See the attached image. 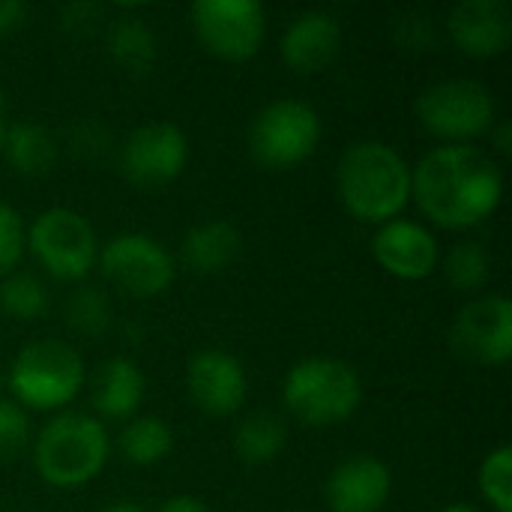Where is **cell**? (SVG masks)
Here are the masks:
<instances>
[{
	"label": "cell",
	"mask_w": 512,
	"mask_h": 512,
	"mask_svg": "<svg viewBox=\"0 0 512 512\" xmlns=\"http://www.w3.org/2000/svg\"><path fill=\"white\" fill-rule=\"evenodd\" d=\"M411 198L435 225L462 231L486 222L504 198L498 162L474 144H444L411 168Z\"/></svg>",
	"instance_id": "cell-1"
},
{
	"label": "cell",
	"mask_w": 512,
	"mask_h": 512,
	"mask_svg": "<svg viewBox=\"0 0 512 512\" xmlns=\"http://www.w3.org/2000/svg\"><path fill=\"white\" fill-rule=\"evenodd\" d=\"M336 192L357 222L384 225L411 201V165L384 141H357L339 159Z\"/></svg>",
	"instance_id": "cell-2"
},
{
	"label": "cell",
	"mask_w": 512,
	"mask_h": 512,
	"mask_svg": "<svg viewBox=\"0 0 512 512\" xmlns=\"http://www.w3.org/2000/svg\"><path fill=\"white\" fill-rule=\"evenodd\" d=\"M282 402L306 426H336L357 414L363 402L360 375L336 357H306L288 369Z\"/></svg>",
	"instance_id": "cell-3"
},
{
	"label": "cell",
	"mask_w": 512,
	"mask_h": 512,
	"mask_svg": "<svg viewBox=\"0 0 512 512\" xmlns=\"http://www.w3.org/2000/svg\"><path fill=\"white\" fill-rule=\"evenodd\" d=\"M39 477L54 489L87 486L108 462V435L96 417L60 414L51 420L33 447Z\"/></svg>",
	"instance_id": "cell-4"
},
{
	"label": "cell",
	"mask_w": 512,
	"mask_h": 512,
	"mask_svg": "<svg viewBox=\"0 0 512 512\" xmlns=\"http://www.w3.org/2000/svg\"><path fill=\"white\" fill-rule=\"evenodd\" d=\"M15 405L24 411H54L69 405L84 387V363L78 351L57 339H39L18 351L9 369Z\"/></svg>",
	"instance_id": "cell-5"
},
{
	"label": "cell",
	"mask_w": 512,
	"mask_h": 512,
	"mask_svg": "<svg viewBox=\"0 0 512 512\" xmlns=\"http://www.w3.org/2000/svg\"><path fill=\"white\" fill-rule=\"evenodd\" d=\"M321 141V117L300 99H276L264 105L249 126V153L270 171L306 162Z\"/></svg>",
	"instance_id": "cell-6"
},
{
	"label": "cell",
	"mask_w": 512,
	"mask_h": 512,
	"mask_svg": "<svg viewBox=\"0 0 512 512\" xmlns=\"http://www.w3.org/2000/svg\"><path fill=\"white\" fill-rule=\"evenodd\" d=\"M33 258L60 282H81L99 261L93 225L72 207H48L27 228Z\"/></svg>",
	"instance_id": "cell-7"
},
{
	"label": "cell",
	"mask_w": 512,
	"mask_h": 512,
	"mask_svg": "<svg viewBox=\"0 0 512 512\" xmlns=\"http://www.w3.org/2000/svg\"><path fill=\"white\" fill-rule=\"evenodd\" d=\"M417 117L435 138L465 144L495 126V99L486 84L453 78L417 96Z\"/></svg>",
	"instance_id": "cell-8"
},
{
	"label": "cell",
	"mask_w": 512,
	"mask_h": 512,
	"mask_svg": "<svg viewBox=\"0 0 512 512\" xmlns=\"http://www.w3.org/2000/svg\"><path fill=\"white\" fill-rule=\"evenodd\" d=\"M189 21L204 51L228 63L255 57L267 36V12L258 0H198Z\"/></svg>",
	"instance_id": "cell-9"
},
{
	"label": "cell",
	"mask_w": 512,
	"mask_h": 512,
	"mask_svg": "<svg viewBox=\"0 0 512 512\" xmlns=\"http://www.w3.org/2000/svg\"><path fill=\"white\" fill-rule=\"evenodd\" d=\"M96 264L114 288L138 300L165 294L174 279V258L147 234L111 237Z\"/></svg>",
	"instance_id": "cell-10"
},
{
	"label": "cell",
	"mask_w": 512,
	"mask_h": 512,
	"mask_svg": "<svg viewBox=\"0 0 512 512\" xmlns=\"http://www.w3.org/2000/svg\"><path fill=\"white\" fill-rule=\"evenodd\" d=\"M189 162V138L174 123H144L120 144V171L141 189L174 183Z\"/></svg>",
	"instance_id": "cell-11"
},
{
	"label": "cell",
	"mask_w": 512,
	"mask_h": 512,
	"mask_svg": "<svg viewBox=\"0 0 512 512\" xmlns=\"http://www.w3.org/2000/svg\"><path fill=\"white\" fill-rule=\"evenodd\" d=\"M453 351L474 366H507L512 357V303L501 294L477 297L450 327Z\"/></svg>",
	"instance_id": "cell-12"
},
{
	"label": "cell",
	"mask_w": 512,
	"mask_h": 512,
	"mask_svg": "<svg viewBox=\"0 0 512 512\" xmlns=\"http://www.w3.org/2000/svg\"><path fill=\"white\" fill-rule=\"evenodd\" d=\"M186 390L198 411L207 417H234L249 396L243 363L219 348L198 351L186 369Z\"/></svg>",
	"instance_id": "cell-13"
},
{
	"label": "cell",
	"mask_w": 512,
	"mask_h": 512,
	"mask_svg": "<svg viewBox=\"0 0 512 512\" xmlns=\"http://www.w3.org/2000/svg\"><path fill=\"white\" fill-rule=\"evenodd\" d=\"M372 255L381 264V270L405 282L432 276L441 258L435 234L411 219L384 222L372 240Z\"/></svg>",
	"instance_id": "cell-14"
},
{
	"label": "cell",
	"mask_w": 512,
	"mask_h": 512,
	"mask_svg": "<svg viewBox=\"0 0 512 512\" xmlns=\"http://www.w3.org/2000/svg\"><path fill=\"white\" fill-rule=\"evenodd\" d=\"M447 33L468 57H498L512 42V9L504 0H465L453 6Z\"/></svg>",
	"instance_id": "cell-15"
},
{
	"label": "cell",
	"mask_w": 512,
	"mask_h": 512,
	"mask_svg": "<svg viewBox=\"0 0 512 512\" xmlns=\"http://www.w3.org/2000/svg\"><path fill=\"white\" fill-rule=\"evenodd\" d=\"M393 495V474L375 456H354L333 468L327 504L333 512H381Z\"/></svg>",
	"instance_id": "cell-16"
},
{
	"label": "cell",
	"mask_w": 512,
	"mask_h": 512,
	"mask_svg": "<svg viewBox=\"0 0 512 512\" xmlns=\"http://www.w3.org/2000/svg\"><path fill=\"white\" fill-rule=\"evenodd\" d=\"M342 39L345 33L336 15L309 9L285 27L279 51L288 69L300 75H312L336 60V54L342 51Z\"/></svg>",
	"instance_id": "cell-17"
},
{
	"label": "cell",
	"mask_w": 512,
	"mask_h": 512,
	"mask_svg": "<svg viewBox=\"0 0 512 512\" xmlns=\"http://www.w3.org/2000/svg\"><path fill=\"white\" fill-rule=\"evenodd\" d=\"M147 393L141 369L126 357H111L93 375V408L105 420H129L138 414Z\"/></svg>",
	"instance_id": "cell-18"
},
{
	"label": "cell",
	"mask_w": 512,
	"mask_h": 512,
	"mask_svg": "<svg viewBox=\"0 0 512 512\" xmlns=\"http://www.w3.org/2000/svg\"><path fill=\"white\" fill-rule=\"evenodd\" d=\"M240 255V231L231 222L210 219L186 231L180 258L198 276H213L228 270Z\"/></svg>",
	"instance_id": "cell-19"
},
{
	"label": "cell",
	"mask_w": 512,
	"mask_h": 512,
	"mask_svg": "<svg viewBox=\"0 0 512 512\" xmlns=\"http://www.w3.org/2000/svg\"><path fill=\"white\" fill-rule=\"evenodd\" d=\"M0 150H3L6 165L21 177H42L57 162L54 135L33 120L6 123V132L0 138Z\"/></svg>",
	"instance_id": "cell-20"
},
{
	"label": "cell",
	"mask_w": 512,
	"mask_h": 512,
	"mask_svg": "<svg viewBox=\"0 0 512 512\" xmlns=\"http://www.w3.org/2000/svg\"><path fill=\"white\" fill-rule=\"evenodd\" d=\"M105 48H108L111 60L123 72H132V75L150 72V66L156 63V54H159L156 33L138 15H120V18H114L108 24V30H105Z\"/></svg>",
	"instance_id": "cell-21"
},
{
	"label": "cell",
	"mask_w": 512,
	"mask_h": 512,
	"mask_svg": "<svg viewBox=\"0 0 512 512\" xmlns=\"http://www.w3.org/2000/svg\"><path fill=\"white\" fill-rule=\"evenodd\" d=\"M288 444V426L279 414L255 411L234 432V453L246 465H270Z\"/></svg>",
	"instance_id": "cell-22"
},
{
	"label": "cell",
	"mask_w": 512,
	"mask_h": 512,
	"mask_svg": "<svg viewBox=\"0 0 512 512\" xmlns=\"http://www.w3.org/2000/svg\"><path fill=\"white\" fill-rule=\"evenodd\" d=\"M117 447L126 462L138 468H150V465H159L174 450V432L159 417H135L120 432Z\"/></svg>",
	"instance_id": "cell-23"
},
{
	"label": "cell",
	"mask_w": 512,
	"mask_h": 512,
	"mask_svg": "<svg viewBox=\"0 0 512 512\" xmlns=\"http://www.w3.org/2000/svg\"><path fill=\"white\" fill-rule=\"evenodd\" d=\"M51 294L33 273H9L0 282V309L15 321H36L48 312Z\"/></svg>",
	"instance_id": "cell-24"
},
{
	"label": "cell",
	"mask_w": 512,
	"mask_h": 512,
	"mask_svg": "<svg viewBox=\"0 0 512 512\" xmlns=\"http://www.w3.org/2000/svg\"><path fill=\"white\" fill-rule=\"evenodd\" d=\"M111 300L105 291L93 288V285H81L69 294L66 300V324L87 339H99L108 327H111Z\"/></svg>",
	"instance_id": "cell-25"
},
{
	"label": "cell",
	"mask_w": 512,
	"mask_h": 512,
	"mask_svg": "<svg viewBox=\"0 0 512 512\" xmlns=\"http://www.w3.org/2000/svg\"><path fill=\"white\" fill-rule=\"evenodd\" d=\"M444 273L450 279V285L462 294H474L489 282L492 273V255L486 246L468 240L450 249L447 261H444Z\"/></svg>",
	"instance_id": "cell-26"
},
{
	"label": "cell",
	"mask_w": 512,
	"mask_h": 512,
	"mask_svg": "<svg viewBox=\"0 0 512 512\" xmlns=\"http://www.w3.org/2000/svg\"><path fill=\"white\" fill-rule=\"evenodd\" d=\"M477 486L483 501L495 512H512V447L501 444L495 447L480 471H477Z\"/></svg>",
	"instance_id": "cell-27"
},
{
	"label": "cell",
	"mask_w": 512,
	"mask_h": 512,
	"mask_svg": "<svg viewBox=\"0 0 512 512\" xmlns=\"http://www.w3.org/2000/svg\"><path fill=\"white\" fill-rule=\"evenodd\" d=\"M30 444V417L21 405L0 399V462H15Z\"/></svg>",
	"instance_id": "cell-28"
},
{
	"label": "cell",
	"mask_w": 512,
	"mask_h": 512,
	"mask_svg": "<svg viewBox=\"0 0 512 512\" xmlns=\"http://www.w3.org/2000/svg\"><path fill=\"white\" fill-rule=\"evenodd\" d=\"M27 249V231L15 207L0 201V276L15 273Z\"/></svg>",
	"instance_id": "cell-29"
},
{
	"label": "cell",
	"mask_w": 512,
	"mask_h": 512,
	"mask_svg": "<svg viewBox=\"0 0 512 512\" xmlns=\"http://www.w3.org/2000/svg\"><path fill=\"white\" fill-rule=\"evenodd\" d=\"M393 39L405 48V51H432L435 45V24L423 15V12H408L402 18H396L393 24Z\"/></svg>",
	"instance_id": "cell-30"
},
{
	"label": "cell",
	"mask_w": 512,
	"mask_h": 512,
	"mask_svg": "<svg viewBox=\"0 0 512 512\" xmlns=\"http://www.w3.org/2000/svg\"><path fill=\"white\" fill-rule=\"evenodd\" d=\"M69 144L78 156L84 159H96L108 150V132L96 123V120H78L72 135H69Z\"/></svg>",
	"instance_id": "cell-31"
},
{
	"label": "cell",
	"mask_w": 512,
	"mask_h": 512,
	"mask_svg": "<svg viewBox=\"0 0 512 512\" xmlns=\"http://www.w3.org/2000/svg\"><path fill=\"white\" fill-rule=\"evenodd\" d=\"M60 18H63V27L66 30H75V33H90L96 18H99V6L93 3H75V6H63L60 9Z\"/></svg>",
	"instance_id": "cell-32"
},
{
	"label": "cell",
	"mask_w": 512,
	"mask_h": 512,
	"mask_svg": "<svg viewBox=\"0 0 512 512\" xmlns=\"http://www.w3.org/2000/svg\"><path fill=\"white\" fill-rule=\"evenodd\" d=\"M24 18H27V6L21 0H0V36L21 27Z\"/></svg>",
	"instance_id": "cell-33"
},
{
	"label": "cell",
	"mask_w": 512,
	"mask_h": 512,
	"mask_svg": "<svg viewBox=\"0 0 512 512\" xmlns=\"http://www.w3.org/2000/svg\"><path fill=\"white\" fill-rule=\"evenodd\" d=\"M156 512H210V510H207V504H204L201 498H195V495H171L168 501H162V504H159V510Z\"/></svg>",
	"instance_id": "cell-34"
},
{
	"label": "cell",
	"mask_w": 512,
	"mask_h": 512,
	"mask_svg": "<svg viewBox=\"0 0 512 512\" xmlns=\"http://www.w3.org/2000/svg\"><path fill=\"white\" fill-rule=\"evenodd\" d=\"M489 135H492V141H495V147H498L501 153H510V150H512L510 120H501L498 126H492V129H489Z\"/></svg>",
	"instance_id": "cell-35"
},
{
	"label": "cell",
	"mask_w": 512,
	"mask_h": 512,
	"mask_svg": "<svg viewBox=\"0 0 512 512\" xmlns=\"http://www.w3.org/2000/svg\"><path fill=\"white\" fill-rule=\"evenodd\" d=\"M99 512H147L141 504H135V501H114V504H108V507H102Z\"/></svg>",
	"instance_id": "cell-36"
},
{
	"label": "cell",
	"mask_w": 512,
	"mask_h": 512,
	"mask_svg": "<svg viewBox=\"0 0 512 512\" xmlns=\"http://www.w3.org/2000/svg\"><path fill=\"white\" fill-rule=\"evenodd\" d=\"M6 132V99H3V87H0V138Z\"/></svg>",
	"instance_id": "cell-37"
},
{
	"label": "cell",
	"mask_w": 512,
	"mask_h": 512,
	"mask_svg": "<svg viewBox=\"0 0 512 512\" xmlns=\"http://www.w3.org/2000/svg\"><path fill=\"white\" fill-rule=\"evenodd\" d=\"M441 512H480L474 504H450V507H444Z\"/></svg>",
	"instance_id": "cell-38"
}]
</instances>
